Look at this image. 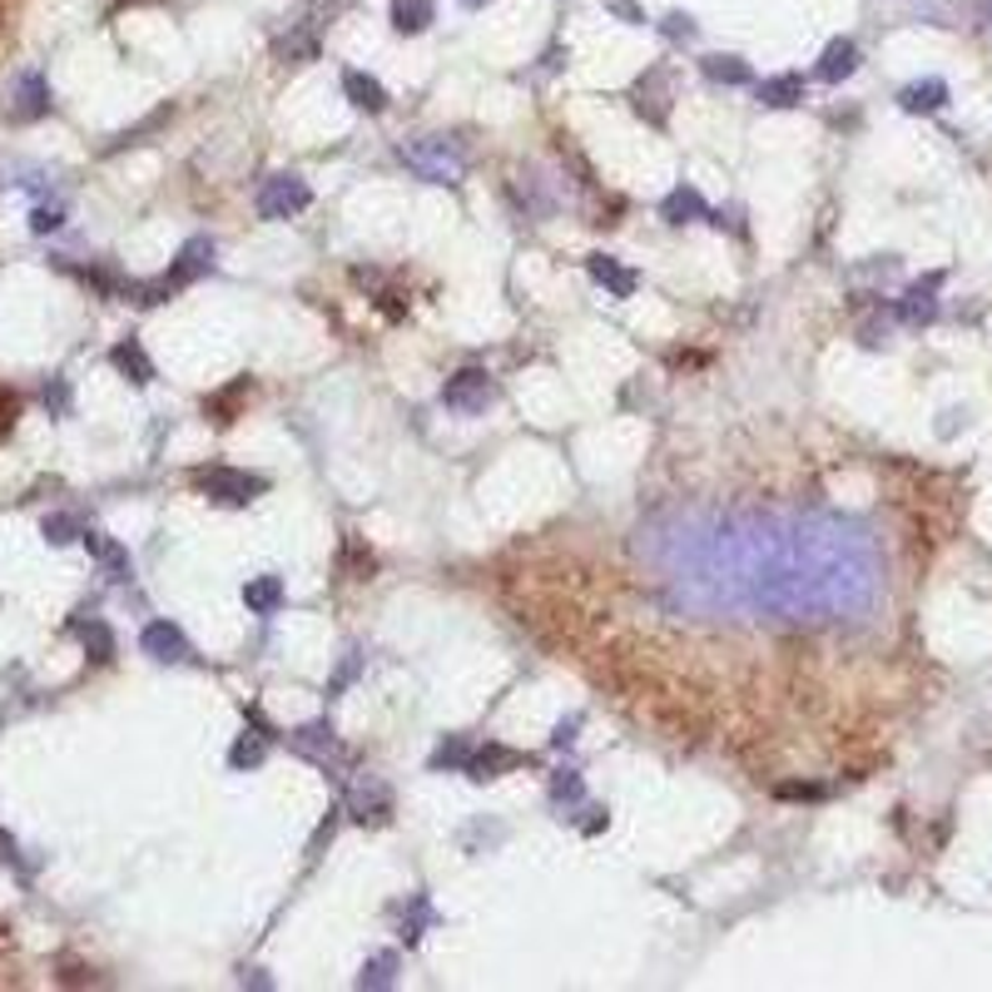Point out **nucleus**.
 <instances>
[{"label":"nucleus","instance_id":"obj_8","mask_svg":"<svg viewBox=\"0 0 992 992\" xmlns=\"http://www.w3.org/2000/svg\"><path fill=\"white\" fill-rule=\"evenodd\" d=\"M140 645H144L149 660H159V665H184V660H189L184 631H179V625H169V621H149L144 635H140Z\"/></svg>","mask_w":992,"mask_h":992},{"label":"nucleus","instance_id":"obj_12","mask_svg":"<svg viewBox=\"0 0 992 992\" xmlns=\"http://www.w3.org/2000/svg\"><path fill=\"white\" fill-rule=\"evenodd\" d=\"M521 764H531V754L507 750V744H482V750H472V760H467V774H472V780H497V774L521 770Z\"/></svg>","mask_w":992,"mask_h":992},{"label":"nucleus","instance_id":"obj_40","mask_svg":"<svg viewBox=\"0 0 992 992\" xmlns=\"http://www.w3.org/2000/svg\"><path fill=\"white\" fill-rule=\"evenodd\" d=\"M571 740H575V720H567V724H561L557 734H551V744H557V750H567Z\"/></svg>","mask_w":992,"mask_h":992},{"label":"nucleus","instance_id":"obj_36","mask_svg":"<svg viewBox=\"0 0 992 992\" xmlns=\"http://www.w3.org/2000/svg\"><path fill=\"white\" fill-rule=\"evenodd\" d=\"M605 10H615V16H625L631 26H645V10L635 6V0H605Z\"/></svg>","mask_w":992,"mask_h":992},{"label":"nucleus","instance_id":"obj_4","mask_svg":"<svg viewBox=\"0 0 992 992\" xmlns=\"http://www.w3.org/2000/svg\"><path fill=\"white\" fill-rule=\"evenodd\" d=\"M194 487L209 501H219V507H249L253 497L269 492V482H263L259 472H239V467H204V472L194 477Z\"/></svg>","mask_w":992,"mask_h":992},{"label":"nucleus","instance_id":"obj_7","mask_svg":"<svg viewBox=\"0 0 992 992\" xmlns=\"http://www.w3.org/2000/svg\"><path fill=\"white\" fill-rule=\"evenodd\" d=\"M293 750L303 754V760H313L318 770H328V774H338V780H343L348 750L333 740V730H328V724H303V730L293 734Z\"/></svg>","mask_w":992,"mask_h":992},{"label":"nucleus","instance_id":"obj_43","mask_svg":"<svg viewBox=\"0 0 992 992\" xmlns=\"http://www.w3.org/2000/svg\"><path fill=\"white\" fill-rule=\"evenodd\" d=\"M462 6H472V10H482V6H487V0H462Z\"/></svg>","mask_w":992,"mask_h":992},{"label":"nucleus","instance_id":"obj_37","mask_svg":"<svg viewBox=\"0 0 992 992\" xmlns=\"http://www.w3.org/2000/svg\"><path fill=\"white\" fill-rule=\"evenodd\" d=\"M46 408L50 412H66L70 408V388H66V382H50V388H46Z\"/></svg>","mask_w":992,"mask_h":992},{"label":"nucleus","instance_id":"obj_42","mask_svg":"<svg viewBox=\"0 0 992 992\" xmlns=\"http://www.w3.org/2000/svg\"><path fill=\"white\" fill-rule=\"evenodd\" d=\"M978 20H983L988 36H992V0H978Z\"/></svg>","mask_w":992,"mask_h":992},{"label":"nucleus","instance_id":"obj_15","mask_svg":"<svg viewBox=\"0 0 992 992\" xmlns=\"http://www.w3.org/2000/svg\"><path fill=\"white\" fill-rule=\"evenodd\" d=\"M853 70H859V46H853V40H829L824 56H819V70L814 74L824 84H844Z\"/></svg>","mask_w":992,"mask_h":992},{"label":"nucleus","instance_id":"obj_26","mask_svg":"<svg viewBox=\"0 0 992 992\" xmlns=\"http://www.w3.org/2000/svg\"><path fill=\"white\" fill-rule=\"evenodd\" d=\"M263 754H269V734H243L229 750V764L233 770H253V764H263Z\"/></svg>","mask_w":992,"mask_h":992},{"label":"nucleus","instance_id":"obj_21","mask_svg":"<svg viewBox=\"0 0 992 992\" xmlns=\"http://www.w3.org/2000/svg\"><path fill=\"white\" fill-rule=\"evenodd\" d=\"M110 362H114V368H120V372H124V378H130V382H140V388H144V382H149V378H154V362H149V358H144L140 338H124V343H114V353H110Z\"/></svg>","mask_w":992,"mask_h":992},{"label":"nucleus","instance_id":"obj_13","mask_svg":"<svg viewBox=\"0 0 992 992\" xmlns=\"http://www.w3.org/2000/svg\"><path fill=\"white\" fill-rule=\"evenodd\" d=\"M10 114H16V120H40V114H50V84L40 70H26L16 80V104H10Z\"/></svg>","mask_w":992,"mask_h":992},{"label":"nucleus","instance_id":"obj_28","mask_svg":"<svg viewBox=\"0 0 992 992\" xmlns=\"http://www.w3.org/2000/svg\"><path fill=\"white\" fill-rule=\"evenodd\" d=\"M551 799H557V804H581V799H585V784H581V774H575V770H561V774H551Z\"/></svg>","mask_w":992,"mask_h":992},{"label":"nucleus","instance_id":"obj_20","mask_svg":"<svg viewBox=\"0 0 992 992\" xmlns=\"http://www.w3.org/2000/svg\"><path fill=\"white\" fill-rule=\"evenodd\" d=\"M243 605H249L253 615H273L283 605V581L279 575H253V581L243 585Z\"/></svg>","mask_w":992,"mask_h":992},{"label":"nucleus","instance_id":"obj_6","mask_svg":"<svg viewBox=\"0 0 992 992\" xmlns=\"http://www.w3.org/2000/svg\"><path fill=\"white\" fill-rule=\"evenodd\" d=\"M492 398H497V388H492V372H487V368L452 372L447 388H442V402L452 412H487V402H492Z\"/></svg>","mask_w":992,"mask_h":992},{"label":"nucleus","instance_id":"obj_32","mask_svg":"<svg viewBox=\"0 0 992 992\" xmlns=\"http://www.w3.org/2000/svg\"><path fill=\"white\" fill-rule=\"evenodd\" d=\"M427 923H432V909H427V899H418V903H412V919L402 923V938H408V943H418Z\"/></svg>","mask_w":992,"mask_h":992},{"label":"nucleus","instance_id":"obj_29","mask_svg":"<svg viewBox=\"0 0 992 992\" xmlns=\"http://www.w3.org/2000/svg\"><path fill=\"white\" fill-rule=\"evenodd\" d=\"M40 531H46V541H50V547H66V541L84 537V531H80V521L66 517V511H56V517H46V527H40Z\"/></svg>","mask_w":992,"mask_h":992},{"label":"nucleus","instance_id":"obj_3","mask_svg":"<svg viewBox=\"0 0 992 992\" xmlns=\"http://www.w3.org/2000/svg\"><path fill=\"white\" fill-rule=\"evenodd\" d=\"M402 164L412 169L427 184H462L467 164L447 140H418V144H402Z\"/></svg>","mask_w":992,"mask_h":992},{"label":"nucleus","instance_id":"obj_2","mask_svg":"<svg viewBox=\"0 0 992 992\" xmlns=\"http://www.w3.org/2000/svg\"><path fill=\"white\" fill-rule=\"evenodd\" d=\"M213 269V239H189L184 249H179V259L169 263V273L159 283L140 288V303H164L169 293H179V288H189L194 279H204V273Z\"/></svg>","mask_w":992,"mask_h":992},{"label":"nucleus","instance_id":"obj_19","mask_svg":"<svg viewBox=\"0 0 992 992\" xmlns=\"http://www.w3.org/2000/svg\"><path fill=\"white\" fill-rule=\"evenodd\" d=\"M343 94L358 104V110H368V114H378V110H388V90H382L372 74H362V70H348L343 74Z\"/></svg>","mask_w":992,"mask_h":992},{"label":"nucleus","instance_id":"obj_34","mask_svg":"<svg viewBox=\"0 0 992 992\" xmlns=\"http://www.w3.org/2000/svg\"><path fill=\"white\" fill-rule=\"evenodd\" d=\"M774 794H780V799H824L829 789L824 784H799V780H789V784L774 789Z\"/></svg>","mask_w":992,"mask_h":992},{"label":"nucleus","instance_id":"obj_17","mask_svg":"<svg viewBox=\"0 0 992 992\" xmlns=\"http://www.w3.org/2000/svg\"><path fill=\"white\" fill-rule=\"evenodd\" d=\"M899 104L909 114H938L948 104V84L943 80H913L899 90Z\"/></svg>","mask_w":992,"mask_h":992},{"label":"nucleus","instance_id":"obj_27","mask_svg":"<svg viewBox=\"0 0 992 992\" xmlns=\"http://www.w3.org/2000/svg\"><path fill=\"white\" fill-rule=\"evenodd\" d=\"M392 983H398V958L392 953H378L358 978V988H392Z\"/></svg>","mask_w":992,"mask_h":992},{"label":"nucleus","instance_id":"obj_23","mask_svg":"<svg viewBox=\"0 0 992 992\" xmlns=\"http://www.w3.org/2000/svg\"><path fill=\"white\" fill-rule=\"evenodd\" d=\"M74 635L84 640V650H90V660L94 665H104V660H114V635H110V625L104 621H74Z\"/></svg>","mask_w":992,"mask_h":992},{"label":"nucleus","instance_id":"obj_30","mask_svg":"<svg viewBox=\"0 0 992 992\" xmlns=\"http://www.w3.org/2000/svg\"><path fill=\"white\" fill-rule=\"evenodd\" d=\"M467 760H472V744H467V740H447L442 750L432 754V770H467Z\"/></svg>","mask_w":992,"mask_h":992},{"label":"nucleus","instance_id":"obj_5","mask_svg":"<svg viewBox=\"0 0 992 992\" xmlns=\"http://www.w3.org/2000/svg\"><path fill=\"white\" fill-rule=\"evenodd\" d=\"M259 219H269V223H279V219H293V213H303L308 204H313V189H308V179H298V174H273V179H263V189H259Z\"/></svg>","mask_w":992,"mask_h":992},{"label":"nucleus","instance_id":"obj_35","mask_svg":"<svg viewBox=\"0 0 992 992\" xmlns=\"http://www.w3.org/2000/svg\"><path fill=\"white\" fill-rule=\"evenodd\" d=\"M60 223H66V213H60V209H36V213H30V229H36V233H56Z\"/></svg>","mask_w":992,"mask_h":992},{"label":"nucleus","instance_id":"obj_31","mask_svg":"<svg viewBox=\"0 0 992 992\" xmlns=\"http://www.w3.org/2000/svg\"><path fill=\"white\" fill-rule=\"evenodd\" d=\"M279 56H283V60H298V66H303V60H313V56H318V40H313V36H303V30H298V36L279 40Z\"/></svg>","mask_w":992,"mask_h":992},{"label":"nucleus","instance_id":"obj_16","mask_svg":"<svg viewBox=\"0 0 992 992\" xmlns=\"http://www.w3.org/2000/svg\"><path fill=\"white\" fill-rule=\"evenodd\" d=\"M660 219H665V223H695V219H710V204L700 199V189L680 184V189H670V194H665Z\"/></svg>","mask_w":992,"mask_h":992},{"label":"nucleus","instance_id":"obj_33","mask_svg":"<svg viewBox=\"0 0 992 992\" xmlns=\"http://www.w3.org/2000/svg\"><path fill=\"white\" fill-rule=\"evenodd\" d=\"M660 30H665L670 40H695V20H690V16H680V10H675V16H665V20H660Z\"/></svg>","mask_w":992,"mask_h":992},{"label":"nucleus","instance_id":"obj_18","mask_svg":"<svg viewBox=\"0 0 992 992\" xmlns=\"http://www.w3.org/2000/svg\"><path fill=\"white\" fill-rule=\"evenodd\" d=\"M754 94H760V104H770V110H789V104L804 100V74H774V80H760Z\"/></svg>","mask_w":992,"mask_h":992},{"label":"nucleus","instance_id":"obj_24","mask_svg":"<svg viewBox=\"0 0 992 992\" xmlns=\"http://www.w3.org/2000/svg\"><path fill=\"white\" fill-rule=\"evenodd\" d=\"M700 70H705V80H714V84H750L754 80L740 56H705Z\"/></svg>","mask_w":992,"mask_h":992},{"label":"nucleus","instance_id":"obj_41","mask_svg":"<svg viewBox=\"0 0 992 992\" xmlns=\"http://www.w3.org/2000/svg\"><path fill=\"white\" fill-rule=\"evenodd\" d=\"M0 859H6V863H16V859H20V853H16V839L0 834Z\"/></svg>","mask_w":992,"mask_h":992},{"label":"nucleus","instance_id":"obj_14","mask_svg":"<svg viewBox=\"0 0 992 992\" xmlns=\"http://www.w3.org/2000/svg\"><path fill=\"white\" fill-rule=\"evenodd\" d=\"M84 547H90V557L100 561L110 581H130V575H134L130 551H124L120 541H110V537H104V531H84Z\"/></svg>","mask_w":992,"mask_h":992},{"label":"nucleus","instance_id":"obj_25","mask_svg":"<svg viewBox=\"0 0 992 992\" xmlns=\"http://www.w3.org/2000/svg\"><path fill=\"white\" fill-rule=\"evenodd\" d=\"M660 74H665V70H650V74H640V84H635V110H640V114L650 110V120H655V124H665L670 100H665V94H655Z\"/></svg>","mask_w":992,"mask_h":992},{"label":"nucleus","instance_id":"obj_10","mask_svg":"<svg viewBox=\"0 0 992 992\" xmlns=\"http://www.w3.org/2000/svg\"><path fill=\"white\" fill-rule=\"evenodd\" d=\"M938 283H943V273H928L923 283H913L909 293L899 298V318L909 328H923V323H933V318H938Z\"/></svg>","mask_w":992,"mask_h":992},{"label":"nucleus","instance_id":"obj_39","mask_svg":"<svg viewBox=\"0 0 992 992\" xmlns=\"http://www.w3.org/2000/svg\"><path fill=\"white\" fill-rule=\"evenodd\" d=\"M358 665H362V660H358V655H348V660H343V670H338V680H333V685H328V690H343L348 680L358 675Z\"/></svg>","mask_w":992,"mask_h":992},{"label":"nucleus","instance_id":"obj_9","mask_svg":"<svg viewBox=\"0 0 992 992\" xmlns=\"http://www.w3.org/2000/svg\"><path fill=\"white\" fill-rule=\"evenodd\" d=\"M348 809H353L358 824H388L392 819V794L382 780H358L353 794H348Z\"/></svg>","mask_w":992,"mask_h":992},{"label":"nucleus","instance_id":"obj_38","mask_svg":"<svg viewBox=\"0 0 992 992\" xmlns=\"http://www.w3.org/2000/svg\"><path fill=\"white\" fill-rule=\"evenodd\" d=\"M16 412H20V402L10 398V392H0V437H6L10 427H16Z\"/></svg>","mask_w":992,"mask_h":992},{"label":"nucleus","instance_id":"obj_1","mask_svg":"<svg viewBox=\"0 0 992 992\" xmlns=\"http://www.w3.org/2000/svg\"><path fill=\"white\" fill-rule=\"evenodd\" d=\"M734 585L754 605L794 625L844 621L873 605L879 595V551L869 531L839 517L814 521H754L730 537Z\"/></svg>","mask_w":992,"mask_h":992},{"label":"nucleus","instance_id":"obj_11","mask_svg":"<svg viewBox=\"0 0 992 992\" xmlns=\"http://www.w3.org/2000/svg\"><path fill=\"white\" fill-rule=\"evenodd\" d=\"M585 273H591V279L601 283L611 298H631L635 288H640L635 269H625V263H621V259H611V253H591V259H585Z\"/></svg>","mask_w":992,"mask_h":992},{"label":"nucleus","instance_id":"obj_22","mask_svg":"<svg viewBox=\"0 0 992 992\" xmlns=\"http://www.w3.org/2000/svg\"><path fill=\"white\" fill-rule=\"evenodd\" d=\"M432 20H437L432 0H398V6H392V26H398L402 36H422Z\"/></svg>","mask_w":992,"mask_h":992}]
</instances>
